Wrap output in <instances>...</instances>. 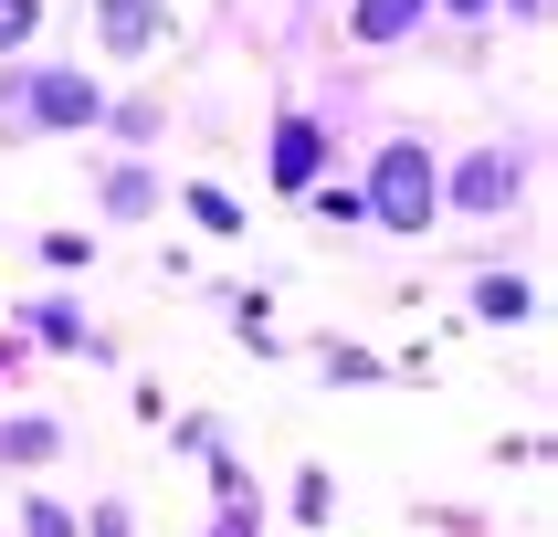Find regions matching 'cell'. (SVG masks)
<instances>
[{
  "mask_svg": "<svg viewBox=\"0 0 558 537\" xmlns=\"http://www.w3.org/2000/svg\"><path fill=\"white\" fill-rule=\"evenodd\" d=\"M537 180H548V137H537V126H517V137H474V148H442V221H453V232H485V243H453V264L506 253V221H527Z\"/></svg>",
  "mask_w": 558,
  "mask_h": 537,
  "instance_id": "cell-1",
  "label": "cell"
},
{
  "mask_svg": "<svg viewBox=\"0 0 558 537\" xmlns=\"http://www.w3.org/2000/svg\"><path fill=\"white\" fill-rule=\"evenodd\" d=\"M106 117V74L85 53H0V148H85Z\"/></svg>",
  "mask_w": 558,
  "mask_h": 537,
  "instance_id": "cell-2",
  "label": "cell"
},
{
  "mask_svg": "<svg viewBox=\"0 0 558 537\" xmlns=\"http://www.w3.org/2000/svg\"><path fill=\"white\" fill-rule=\"evenodd\" d=\"M348 180H359V200H369L379 243H433L442 232V137L433 126L390 117L369 148H348Z\"/></svg>",
  "mask_w": 558,
  "mask_h": 537,
  "instance_id": "cell-3",
  "label": "cell"
},
{
  "mask_svg": "<svg viewBox=\"0 0 558 537\" xmlns=\"http://www.w3.org/2000/svg\"><path fill=\"white\" fill-rule=\"evenodd\" d=\"M348 148H359V117H338L327 95H306V85L264 95V190L275 200H306L327 169H348Z\"/></svg>",
  "mask_w": 558,
  "mask_h": 537,
  "instance_id": "cell-4",
  "label": "cell"
},
{
  "mask_svg": "<svg viewBox=\"0 0 558 537\" xmlns=\"http://www.w3.org/2000/svg\"><path fill=\"white\" fill-rule=\"evenodd\" d=\"M0 327H22L32 358H85V369H117V379L137 369V358H126V338L85 306V284H22V295L0 306Z\"/></svg>",
  "mask_w": 558,
  "mask_h": 537,
  "instance_id": "cell-5",
  "label": "cell"
},
{
  "mask_svg": "<svg viewBox=\"0 0 558 537\" xmlns=\"http://www.w3.org/2000/svg\"><path fill=\"white\" fill-rule=\"evenodd\" d=\"M85 221L95 232H158L169 221V158H137V148H95L85 137Z\"/></svg>",
  "mask_w": 558,
  "mask_h": 537,
  "instance_id": "cell-6",
  "label": "cell"
},
{
  "mask_svg": "<svg viewBox=\"0 0 558 537\" xmlns=\"http://www.w3.org/2000/svg\"><path fill=\"white\" fill-rule=\"evenodd\" d=\"M85 42L106 74H137V63L180 53V0H85Z\"/></svg>",
  "mask_w": 558,
  "mask_h": 537,
  "instance_id": "cell-7",
  "label": "cell"
},
{
  "mask_svg": "<svg viewBox=\"0 0 558 537\" xmlns=\"http://www.w3.org/2000/svg\"><path fill=\"white\" fill-rule=\"evenodd\" d=\"M422 32H433V0H338V11H327V53H338L348 74H369V63L411 53Z\"/></svg>",
  "mask_w": 558,
  "mask_h": 537,
  "instance_id": "cell-8",
  "label": "cell"
},
{
  "mask_svg": "<svg viewBox=\"0 0 558 537\" xmlns=\"http://www.w3.org/2000/svg\"><path fill=\"white\" fill-rule=\"evenodd\" d=\"M537 316H548V295H537V274H527V264H506V253L464 264V327H496V338H527Z\"/></svg>",
  "mask_w": 558,
  "mask_h": 537,
  "instance_id": "cell-9",
  "label": "cell"
},
{
  "mask_svg": "<svg viewBox=\"0 0 558 537\" xmlns=\"http://www.w3.org/2000/svg\"><path fill=\"white\" fill-rule=\"evenodd\" d=\"M95 148H169V85H106V117H95Z\"/></svg>",
  "mask_w": 558,
  "mask_h": 537,
  "instance_id": "cell-10",
  "label": "cell"
},
{
  "mask_svg": "<svg viewBox=\"0 0 558 537\" xmlns=\"http://www.w3.org/2000/svg\"><path fill=\"white\" fill-rule=\"evenodd\" d=\"M53 464H74V422L63 411H0V474H53Z\"/></svg>",
  "mask_w": 558,
  "mask_h": 537,
  "instance_id": "cell-11",
  "label": "cell"
},
{
  "mask_svg": "<svg viewBox=\"0 0 558 537\" xmlns=\"http://www.w3.org/2000/svg\"><path fill=\"white\" fill-rule=\"evenodd\" d=\"M169 211H180L201 243H253V200H243V190H221V180H201V169L169 180Z\"/></svg>",
  "mask_w": 558,
  "mask_h": 537,
  "instance_id": "cell-12",
  "label": "cell"
},
{
  "mask_svg": "<svg viewBox=\"0 0 558 537\" xmlns=\"http://www.w3.org/2000/svg\"><path fill=\"white\" fill-rule=\"evenodd\" d=\"M295 358H306L327 390H390V379H401V358L369 347V338H295Z\"/></svg>",
  "mask_w": 558,
  "mask_h": 537,
  "instance_id": "cell-13",
  "label": "cell"
},
{
  "mask_svg": "<svg viewBox=\"0 0 558 537\" xmlns=\"http://www.w3.org/2000/svg\"><path fill=\"white\" fill-rule=\"evenodd\" d=\"M211 306H221V338L243 347V358H295V338L275 327V295L264 284H211Z\"/></svg>",
  "mask_w": 558,
  "mask_h": 537,
  "instance_id": "cell-14",
  "label": "cell"
},
{
  "mask_svg": "<svg viewBox=\"0 0 558 537\" xmlns=\"http://www.w3.org/2000/svg\"><path fill=\"white\" fill-rule=\"evenodd\" d=\"M201 485H211V516H221V527H275V496H264V474H253L232 442L201 464Z\"/></svg>",
  "mask_w": 558,
  "mask_h": 537,
  "instance_id": "cell-15",
  "label": "cell"
},
{
  "mask_svg": "<svg viewBox=\"0 0 558 537\" xmlns=\"http://www.w3.org/2000/svg\"><path fill=\"white\" fill-rule=\"evenodd\" d=\"M32 264H43V284H85L106 264V243H95V221H43L32 232Z\"/></svg>",
  "mask_w": 558,
  "mask_h": 537,
  "instance_id": "cell-16",
  "label": "cell"
},
{
  "mask_svg": "<svg viewBox=\"0 0 558 537\" xmlns=\"http://www.w3.org/2000/svg\"><path fill=\"white\" fill-rule=\"evenodd\" d=\"M11 537H74V496H63L53 474H22V496H11Z\"/></svg>",
  "mask_w": 558,
  "mask_h": 537,
  "instance_id": "cell-17",
  "label": "cell"
},
{
  "mask_svg": "<svg viewBox=\"0 0 558 537\" xmlns=\"http://www.w3.org/2000/svg\"><path fill=\"white\" fill-rule=\"evenodd\" d=\"M284 516H295V527H316V537L338 527V464H316V453H306V464L284 474Z\"/></svg>",
  "mask_w": 558,
  "mask_h": 537,
  "instance_id": "cell-18",
  "label": "cell"
},
{
  "mask_svg": "<svg viewBox=\"0 0 558 537\" xmlns=\"http://www.w3.org/2000/svg\"><path fill=\"white\" fill-rule=\"evenodd\" d=\"M295 211H306L316 232H369V200H359V180H348V169H327V180H316Z\"/></svg>",
  "mask_w": 558,
  "mask_h": 537,
  "instance_id": "cell-19",
  "label": "cell"
},
{
  "mask_svg": "<svg viewBox=\"0 0 558 537\" xmlns=\"http://www.w3.org/2000/svg\"><path fill=\"white\" fill-rule=\"evenodd\" d=\"M158 442H169L180 464H211L221 442H232V422H221V411H169V422H158Z\"/></svg>",
  "mask_w": 558,
  "mask_h": 537,
  "instance_id": "cell-20",
  "label": "cell"
},
{
  "mask_svg": "<svg viewBox=\"0 0 558 537\" xmlns=\"http://www.w3.org/2000/svg\"><path fill=\"white\" fill-rule=\"evenodd\" d=\"M74 537H137V496H117V485L74 496Z\"/></svg>",
  "mask_w": 558,
  "mask_h": 537,
  "instance_id": "cell-21",
  "label": "cell"
},
{
  "mask_svg": "<svg viewBox=\"0 0 558 537\" xmlns=\"http://www.w3.org/2000/svg\"><path fill=\"white\" fill-rule=\"evenodd\" d=\"M43 22H53V0H0V53H32Z\"/></svg>",
  "mask_w": 558,
  "mask_h": 537,
  "instance_id": "cell-22",
  "label": "cell"
},
{
  "mask_svg": "<svg viewBox=\"0 0 558 537\" xmlns=\"http://www.w3.org/2000/svg\"><path fill=\"white\" fill-rule=\"evenodd\" d=\"M32 379H43L32 338H22V327H0V401H11V390H32Z\"/></svg>",
  "mask_w": 558,
  "mask_h": 537,
  "instance_id": "cell-23",
  "label": "cell"
},
{
  "mask_svg": "<svg viewBox=\"0 0 558 537\" xmlns=\"http://www.w3.org/2000/svg\"><path fill=\"white\" fill-rule=\"evenodd\" d=\"M126 411H137V432H158V422H169V390H158L148 369H126Z\"/></svg>",
  "mask_w": 558,
  "mask_h": 537,
  "instance_id": "cell-24",
  "label": "cell"
},
{
  "mask_svg": "<svg viewBox=\"0 0 558 537\" xmlns=\"http://www.w3.org/2000/svg\"><path fill=\"white\" fill-rule=\"evenodd\" d=\"M411 516H422V527H442V537H485V516H474V505H411Z\"/></svg>",
  "mask_w": 558,
  "mask_h": 537,
  "instance_id": "cell-25",
  "label": "cell"
},
{
  "mask_svg": "<svg viewBox=\"0 0 558 537\" xmlns=\"http://www.w3.org/2000/svg\"><path fill=\"white\" fill-rule=\"evenodd\" d=\"M496 464H548V432H496Z\"/></svg>",
  "mask_w": 558,
  "mask_h": 537,
  "instance_id": "cell-26",
  "label": "cell"
},
{
  "mask_svg": "<svg viewBox=\"0 0 558 537\" xmlns=\"http://www.w3.org/2000/svg\"><path fill=\"white\" fill-rule=\"evenodd\" d=\"M496 22H517V32H548V0H496Z\"/></svg>",
  "mask_w": 558,
  "mask_h": 537,
  "instance_id": "cell-27",
  "label": "cell"
},
{
  "mask_svg": "<svg viewBox=\"0 0 558 537\" xmlns=\"http://www.w3.org/2000/svg\"><path fill=\"white\" fill-rule=\"evenodd\" d=\"M327 11H338V0H284V22H295V32H316Z\"/></svg>",
  "mask_w": 558,
  "mask_h": 537,
  "instance_id": "cell-28",
  "label": "cell"
},
{
  "mask_svg": "<svg viewBox=\"0 0 558 537\" xmlns=\"http://www.w3.org/2000/svg\"><path fill=\"white\" fill-rule=\"evenodd\" d=\"M201 537H264V527H221V516H211V527H201Z\"/></svg>",
  "mask_w": 558,
  "mask_h": 537,
  "instance_id": "cell-29",
  "label": "cell"
},
{
  "mask_svg": "<svg viewBox=\"0 0 558 537\" xmlns=\"http://www.w3.org/2000/svg\"><path fill=\"white\" fill-rule=\"evenodd\" d=\"M232 11H243V0H221V22H232Z\"/></svg>",
  "mask_w": 558,
  "mask_h": 537,
  "instance_id": "cell-30",
  "label": "cell"
}]
</instances>
